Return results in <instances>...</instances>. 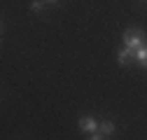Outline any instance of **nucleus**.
Returning <instances> with one entry per match:
<instances>
[{
	"instance_id": "obj_7",
	"label": "nucleus",
	"mask_w": 147,
	"mask_h": 140,
	"mask_svg": "<svg viewBox=\"0 0 147 140\" xmlns=\"http://www.w3.org/2000/svg\"><path fill=\"white\" fill-rule=\"evenodd\" d=\"M89 140H103V135H100V133H91V138H89Z\"/></svg>"
},
{
	"instance_id": "obj_8",
	"label": "nucleus",
	"mask_w": 147,
	"mask_h": 140,
	"mask_svg": "<svg viewBox=\"0 0 147 140\" xmlns=\"http://www.w3.org/2000/svg\"><path fill=\"white\" fill-rule=\"evenodd\" d=\"M45 3H51V5H54V3H59V0H45Z\"/></svg>"
},
{
	"instance_id": "obj_3",
	"label": "nucleus",
	"mask_w": 147,
	"mask_h": 140,
	"mask_svg": "<svg viewBox=\"0 0 147 140\" xmlns=\"http://www.w3.org/2000/svg\"><path fill=\"white\" fill-rule=\"evenodd\" d=\"M133 56H136V49L124 47V49H119V51H117V63H119V65H126V63L131 61Z\"/></svg>"
},
{
	"instance_id": "obj_1",
	"label": "nucleus",
	"mask_w": 147,
	"mask_h": 140,
	"mask_svg": "<svg viewBox=\"0 0 147 140\" xmlns=\"http://www.w3.org/2000/svg\"><path fill=\"white\" fill-rule=\"evenodd\" d=\"M121 38H124V47H128V49H138L145 44V33L140 28H126Z\"/></svg>"
},
{
	"instance_id": "obj_2",
	"label": "nucleus",
	"mask_w": 147,
	"mask_h": 140,
	"mask_svg": "<svg viewBox=\"0 0 147 140\" xmlns=\"http://www.w3.org/2000/svg\"><path fill=\"white\" fill-rule=\"evenodd\" d=\"M80 131H84V133H98V121L94 117H82L80 119Z\"/></svg>"
},
{
	"instance_id": "obj_4",
	"label": "nucleus",
	"mask_w": 147,
	"mask_h": 140,
	"mask_svg": "<svg viewBox=\"0 0 147 140\" xmlns=\"http://www.w3.org/2000/svg\"><path fill=\"white\" fill-rule=\"evenodd\" d=\"M133 59H136L142 68H147V42H145L142 47H138V49H136V56H133Z\"/></svg>"
},
{
	"instance_id": "obj_6",
	"label": "nucleus",
	"mask_w": 147,
	"mask_h": 140,
	"mask_svg": "<svg viewBox=\"0 0 147 140\" xmlns=\"http://www.w3.org/2000/svg\"><path fill=\"white\" fill-rule=\"evenodd\" d=\"M30 9L40 14V12L45 9V0H33V3H30Z\"/></svg>"
},
{
	"instance_id": "obj_5",
	"label": "nucleus",
	"mask_w": 147,
	"mask_h": 140,
	"mask_svg": "<svg viewBox=\"0 0 147 140\" xmlns=\"http://www.w3.org/2000/svg\"><path fill=\"white\" fill-rule=\"evenodd\" d=\"M98 133L100 135H112L115 133V124H112V121H100V124H98Z\"/></svg>"
}]
</instances>
